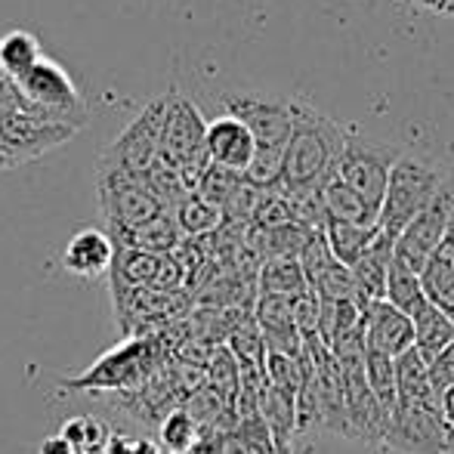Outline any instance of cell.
Here are the masks:
<instances>
[{
    "instance_id": "52a82bcc",
    "label": "cell",
    "mask_w": 454,
    "mask_h": 454,
    "mask_svg": "<svg viewBox=\"0 0 454 454\" xmlns=\"http://www.w3.org/2000/svg\"><path fill=\"white\" fill-rule=\"evenodd\" d=\"M74 133H78V127L62 124V121L43 114L41 108H35L25 99L22 90H19V99L10 108L0 112V139H4L16 168L47 155L50 149H59Z\"/></svg>"
},
{
    "instance_id": "9a60e30c",
    "label": "cell",
    "mask_w": 454,
    "mask_h": 454,
    "mask_svg": "<svg viewBox=\"0 0 454 454\" xmlns=\"http://www.w3.org/2000/svg\"><path fill=\"white\" fill-rule=\"evenodd\" d=\"M114 257H118V245L106 229H81L68 239L66 251H62V266L74 275V278H102L112 275Z\"/></svg>"
},
{
    "instance_id": "4fadbf2b",
    "label": "cell",
    "mask_w": 454,
    "mask_h": 454,
    "mask_svg": "<svg viewBox=\"0 0 454 454\" xmlns=\"http://www.w3.org/2000/svg\"><path fill=\"white\" fill-rule=\"evenodd\" d=\"M207 155L216 168L245 176L254 164V155H257V143H254V133L247 130L245 121L232 118V114H220V118L207 121Z\"/></svg>"
},
{
    "instance_id": "f35d334b",
    "label": "cell",
    "mask_w": 454,
    "mask_h": 454,
    "mask_svg": "<svg viewBox=\"0 0 454 454\" xmlns=\"http://www.w3.org/2000/svg\"><path fill=\"white\" fill-rule=\"evenodd\" d=\"M0 74H4V72H0Z\"/></svg>"
},
{
    "instance_id": "e0dca14e",
    "label": "cell",
    "mask_w": 454,
    "mask_h": 454,
    "mask_svg": "<svg viewBox=\"0 0 454 454\" xmlns=\"http://www.w3.org/2000/svg\"><path fill=\"white\" fill-rule=\"evenodd\" d=\"M411 322H414V349L427 362H433L436 356H442L445 349L454 347V318L449 312L439 309L436 303L424 300L411 312Z\"/></svg>"
},
{
    "instance_id": "484cf974",
    "label": "cell",
    "mask_w": 454,
    "mask_h": 454,
    "mask_svg": "<svg viewBox=\"0 0 454 454\" xmlns=\"http://www.w3.org/2000/svg\"><path fill=\"white\" fill-rule=\"evenodd\" d=\"M204 383L210 389L223 395L229 405L239 402V393H241V368H239V359L229 347H216L210 353L207 364H204Z\"/></svg>"
},
{
    "instance_id": "d6986e66",
    "label": "cell",
    "mask_w": 454,
    "mask_h": 454,
    "mask_svg": "<svg viewBox=\"0 0 454 454\" xmlns=\"http://www.w3.org/2000/svg\"><path fill=\"white\" fill-rule=\"evenodd\" d=\"M322 195H325V210H328V220L380 229V210H377L371 201H364L353 185H347L343 180H337V176H334V180L322 189Z\"/></svg>"
},
{
    "instance_id": "74e56055",
    "label": "cell",
    "mask_w": 454,
    "mask_h": 454,
    "mask_svg": "<svg viewBox=\"0 0 454 454\" xmlns=\"http://www.w3.org/2000/svg\"><path fill=\"white\" fill-rule=\"evenodd\" d=\"M155 454H183V451H170V449H161V445H158V451Z\"/></svg>"
},
{
    "instance_id": "f1b7e54d",
    "label": "cell",
    "mask_w": 454,
    "mask_h": 454,
    "mask_svg": "<svg viewBox=\"0 0 454 454\" xmlns=\"http://www.w3.org/2000/svg\"><path fill=\"white\" fill-rule=\"evenodd\" d=\"M247 180L241 174H232V170L226 168H216V164H210V170L204 174V180L198 183L195 195H201L204 201L216 204L220 210L229 207V201H232L235 195L241 192V185H245Z\"/></svg>"
},
{
    "instance_id": "cb8c5ba5",
    "label": "cell",
    "mask_w": 454,
    "mask_h": 454,
    "mask_svg": "<svg viewBox=\"0 0 454 454\" xmlns=\"http://www.w3.org/2000/svg\"><path fill=\"white\" fill-rule=\"evenodd\" d=\"M174 216H176V223H180L185 239H207V235H216L226 226V214H223L216 204L195 195V192L174 210Z\"/></svg>"
},
{
    "instance_id": "1f68e13d",
    "label": "cell",
    "mask_w": 454,
    "mask_h": 454,
    "mask_svg": "<svg viewBox=\"0 0 454 454\" xmlns=\"http://www.w3.org/2000/svg\"><path fill=\"white\" fill-rule=\"evenodd\" d=\"M430 383L436 399H442L449 389H454V347L430 362Z\"/></svg>"
},
{
    "instance_id": "3957f363",
    "label": "cell",
    "mask_w": 454,
    "mask_h": 454,
    "mask_svg": "<svg viewBox=\"0 0 454 454\" xmlns=\"http://www.w3.org/2000/svg\"><path fill=\"white\" fill-rule=\"evenodd\" d=\"M161 158L170 168L180 170L189 192L198 189L204 174L210 170L207 155V121L198 112V106L180 90L168 93V121L161 137Z\"/></svg>"
},
{
    "instance_id": "6da1fadb",
    "label": "cell",
    "mask_w": 454,
    "mask_h": 454,
    "mask_svg": "<svg viewBox=\"0 0 454 454\" xmlns=\"http://www.w3.org/2000/svg\"><path fill=\"white\" fill-rule=\"evenodd\" d=\"M291 108L294 133L287 143L281 189H325L337 176V161L347 149L349 133L303 99H291Z\"/></svg>"
},
{
    "instance_id": "9c48e42d",
    "label": "cell",
    "mask_w": 454,
    "mask_h": 454,
    "mask_svg": "<svg viewBox=\"0 0 454 454\" xmlns=\"http://www.w3.org/2000/svg\"><path fill=\"white\" fill-rule=\"evenodd\" d=\"M155 337H133L121 347L108 349L99 362L78 380H68V389H143L155 374Z\"/></svg>"
},
{
    "instance_id": "83f0119b",
    "label": "cell",
    "mask_w": 454,
    "mask_h": 454,
    "mask_svg": "<svg viewBox=\"0 0 454 454\" xmlns=\"http://www.w3.org/2000/svg\"><path fill=\"white\" fill-rule=\"evenodd\" d=\"M158 439H161V449L192 454L198 439H201V427L183 405H176L158 420Z\"/></svg>"
},
{
    "instance_id": "4dcf8cb0",
    "label": "cell",
    "mask_w": 454,
    "mask_h": 454,
    "mask_svg": "<svg viewBox=\"0 0 454 454\" xmlns=\"http://www.w3.org/2000/svg\"><path fill=\"white\" fill-rule=\"evenodd\" d=\"M334 263H337V257L331 254L328 239H325V229L322 232H312L309 245H306L303 254H300V266H303V272H306V281L312 285L318 275H325Z\"/></svg>"
},
{
    "instance_id": "7a4b0ae2",
    "label": "cell",
    "mask_w": 454,
    "mask_h": 454,
    "mask_svg": "<svg viewBox=\"0 0 454 454\" xmlns=\"http://www.w3.org/2000/svg\"><path fill=\"white\" fill-rule=\"evenodd\" d=\"M223 108L232 118L245 121L247 130L254 133L257 155H254L251 170L245 180L260 189H278L285 176V155L294 133V108L291 102L270 99L263 93H226Z\"/></svg>"
},
{
    "instance_id": "8fae6325",
    "label": "cell",
    "mask_w": 454,
    "mask_h": 454,
    "mask_svg": "<svg viewBox=\"0 0 454 454\" xmlns=\"http://www.w3.org/2000/svg\"><path fill=\"white\" fill-rule=\"evenodd\" d=\"M451 223H454V189L445 183V189L436 195V201L424 214L414 216L405 226V232L395 239V257L411 266L414 272H424L427 263L433 260V254L442 247Z\"/></svg>"
},
{
    "instance_id": "2e32d148",
    "label": "cell",
    "mask_w": 454,
    "mask_h": 454,
    "mask_svg": "<svg viewBox=\"0 0 454 454\" xmlns=\"http://www.w3.org/2000/svg\"><path fill=\"white\" fill-rule=\"evenodd\" d=\"M395 257V239H389L387 232H377L374 245L364 251V257L353 266V281H356V297L359 306L377 303V300H387V278L389 266Z\"/></svg>"
},
{
    "instance_id": "d6a6232c",
    "label": "cell",
    "mask_w": 454,
    "mask_h": 454,
    "mask_svg": "<svg viewBox=\"0 0 454 454\" xmlns=\"http://www.w3.org/2000/svg\"><path fill=\"white\" fill-rule=\"evenodd\" d=\"M158 445L145 436H130V433H112L106 445V454H155Z\"/></svg>"
},
{
    "instance_id": "30bf717a",
    "label": "cell",
    "mask_w": 454,
    "mask_h": 454,
    "mask_svg": "<svg viewBox=\"0 0 454 454\" xmlns=\"http://www.w3.org/2000/svg\"><path fill=\"white\" fill-rule=\"evenodd\" d=\"M399 152L383 143H364V139L349 137L340 161H337V180L353 185L356 192L380 210L387 198V185L393 176V168L399 164Z\"/></svg>"
},
{
    "instance_id": "ac0fdd59",
    "label": "cell",
    "mask_w": 454,
    "mask_h": 454,
    "mask_svg": "<svg viewBox=\"0 0 454 454\" xmlns=\"http://www.w3.org/2000/svg\"><path fill=\"white\" fill-rule=\"evenodd\" d=\"M395 380H399V405L439 408V399L430 383V362L418 349H408L395 359Z\"/></svg>"
},
{
    "instance_id": "8d00e7d4",
    "label": "cell",
    "mask_w": 454,
    "mask_h": 454,
    "mask_svg": "<svg viewBox=\"0 0 454 454\" xmlns=\"http://www.w3.org/2000/svg\"><path fill=\"white\" fill-rule=\"evenodd\" d=\"M78 454H106V449H87V451H78Z\"/></svg>"
},
{
    "instance_id": "f546056e",
    "label": "cell",
    "mask_w": 454,
    "mask_h": 454,
    "mask_svg": "<svg viewBox=\"0 0 454 454\" xmlns=\"http://www.w3.org/2000/svg\"><path fill=\"white\" fill-rule=\"evenodd\" d=\"M62 436L74 445V451H87V449H106L108 439H112V430L108 424H102L93 414H78V418H68L62 424Z\"/></svg>"
},
{
    "instance_id": "4316f807",
    "label": "cell",
    "mask_w": 454,
    "mask_h": 454,
    "mask_svg": "<svg viewBox=\"0 0 454 454\" xmlns=\"http://www.w3.org/2000/svg\"><path fill=\"white\" fill-rule=\"evenodd\" d=\"M387 300L395 306V309L408 312L411 316L420 303L427 300L424 294V281H420V272H414L408 263H402L399 257H393V266H389V278H387Z\"/></svg>"
},
{
    "instance_id": "277c9868",
    "label": "cell",
    "mask_w": 454,
    "mask_h": 454,
    "mask_svg": "<svg viewBox=\"0 0 454 454\" xmlns=\"http://www.w3.org/2000/svg\"><path fill=\"white\" fill-rule=\"evenodd\" d=\"M168 121V93L152 99L112 143L102 149L96 170H121V174L145 176L161 158V137Z\"/></svg>"
},
{
    "instance_id": "8992f818",
    "label": "cell",
    "mask_w": 454,
    "mask_h": 454,
    "mask_svg": "<svg viewBox=\"0 0 454 454\" xmlns=\"http://www.w3.org/2000/svg\"><path fill=\"white\" fill-rule=\"evenodd\" d=\"M96 192H99V210L108 235L133 232L155 216L168 214V207L152 192L145 176L121 174V170H96Z\"/></svg>"
},
{
    "instance_id": "e575fe53",
    "label": "cell",
    "mask_w": 454,
    "mask_h": 454,
    "mask_svg": "<svg viewBox=\"0 0 454 454\" xmlns=\"http://www.w3.org/2000/svg\"><path fill=\"white\" fill-rule=\"evenodd\" d=\"M439 411H442V420H445V427L454 433V389H449V393L439 399Z\"/></svg>"
},
{
    "instance_id": "ba28073f",
    "label": "cell",
    "mask_w": 454,
    "mask_h": 454,
    "mask_svg": "<svg viewBox=\"0 0 454 454\" xmlns=\"http://www.w3.org/2000/svg\"><path fill=\"white\" fill-rule=\"evenodd\" d=\"M19 84L25 99L35 108H41L43 114L62 121V124L72 127H84L87 124V99L84 93L78 90V84L72 81V74L66 72V66H59L56 59L43 56L31 72H25L22 78H12Z\"/></svg>"
},
{
    "instance_id": "d590c367",
    "label": "cell",
    "mask_w": 454,
    "mask_h": 454,
    "mask_svg": "<svg viewBox=\"0 0 454 454\" xmlns=\"http://www.w3.org/2000/svg\"><path fill=\"white\" fill-rule=\"evenodd\" d=\"M16 164H12V158H10V152H6V145H4V139H0V170H12Z\"/></svg>"
},
{
    "instance_id": "5b68a950",
    "label": "cell",
    "mask_w": 454,
    "mask_h": 454,
    "mask_svg": "<svg viewBox=\"0 0 454 454\" xmlns=\"http://www.w3.org/2000/svg\"><path fill=\"white\" fill-rule=\"evenodd\" d=\"M445 189V180L436 168L418 161V158H399L387 185V198L380 204V232L399 239L405 226L418 214H424L436 195Z\"/></svg>"
},
{
    "instance_id": "d4e9b609",
    "label": "cell",
    "mask_w": 454,
    "mask_h": 454,
    "mask_svg": "<svg viewBox=\"0 0 454 454\" xmlns=\"http://www.w3.org/2000/svg\"><path fill=\"white\" fill-rule=\"evenodd\" d=\"M364 377H368L377 402H380L389 414H395V408H399V380H395L393 356L368 347V353H364Z\"/></svg>"
},
{
    "instance_id": "44dd1931",
    "label": "cell",
    "mask_w": 454,
    "mask_h": 454,
    "mask_svg": "<svg viewBox=\"0 0 454 454\" xmlns=\"http://www.w3.org/2000/svg\"><path fill=\"white\" fill-rule=\"evenodd\" d=\"M43 47L37 41V35L25 28H12L6 35H0V72L6 78H22L25 72L37 66L43 59Z\"/></svg>"
},
{
    "instance_id": "7c38bea8",
    "label": "cell",
    "mask_w": 454,
    "mask_h": 454,
    "mask_svg": "<svg viewBox=\"0 0 454 454\" xmlns=\"http://www.w3.org/2000/svg\"><path fill=\"white\" fill-rule=\"evenodd\" d=\"M383 449L399 454H451V433L439 408L399 405L389 420Z\"/></svg>"
},
{
    "instance_id": "ffe728a7",
    "label": "cell",
    "mask_w": 454,
    "mask_h": 454,
    "mask_svg": "<svg viewBox=\"0 0 454 454\" xmlns=\"http://www.w3.org/2000/svg\"><path fill=\"white\" fill-rule=\"evenodd\" d=\"M112 239L118 247H137V251H149V254H174L185 241V235H183L180 223H176V216L168 210V214L155 216V220L145 223V226L133 229V232H124V235H112Z\"/></svg>"
},
{
    "instance_id": "603a6c76",
    "label": "cell",
    "mask_w": 454,
    "mask_h": 454,
    "mask_svg": "<svg viewBox=\"0 0 454 454\" xmlns=\"http://www.w3.org/2000/svg\"><path fill=\"white\" fill-rule=\"evenodd\" d=\"M377 232H380V229L353 226V223H337V220H328V226H325V239H328L331 254L337 257V263L349 266V270H353L364 257V251L374 245Z\"/></svg>"
},
{
    "instance_id": "5bb4252c",
    "label": "cell",
    "mask_w": 454,
    "mask_h": 454,
    "mask_svg": "<svg viewBox=\"0 0 454 454\" xmlns=\"http://www.w3.org/2000/svg\"><path fill=\"white\" fill-rule=\"evenodd\" d=\"M364 337H368L371 349L399 359L402 353L414 349V322L408 312L395 309L389 300H377V303L364 306Z\"/></svg>"
},
{
    "instance_id": "836d02e7",
    "label": "cell",
    "mask_w": 454,
    "mask_h": 454,
    "mask_svg": "<svg viewBox=\"0 0 454 454\" xmlns=\"http://www.w3.org/2000/svg\"><path fill=\"white\" fill-rule=\"evenodd\" d=\"M41 454H78V451H74V445L62 433H53V436H47L41 442Z\"/></svg>"
},
{
    "instance_id": "7402d4cb",
    "label": "cell",
    "mask_w": 454,
    "mask_h": 454,
    "mask_svg": "<svg viewBox=\"0 0 454 454\" xmlns=\"http://www.w3.org/2000/svg\"><path fill=\"white\" fill-rule=\"evenodd\" d=\"M309 291V281L300 266V260H263L257 272V294H275V297H300Z\"/></svg>"
}]
</instances>
